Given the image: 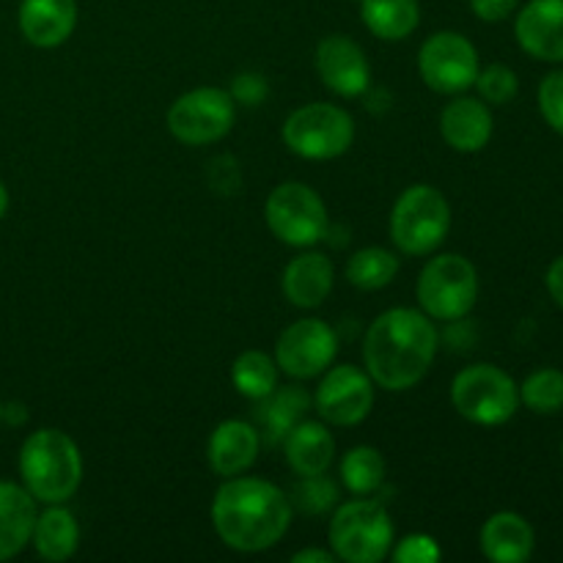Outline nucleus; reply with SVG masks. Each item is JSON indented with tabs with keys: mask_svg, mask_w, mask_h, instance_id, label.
<instances>
[{
	"mask_svg": "<svg viewBox=\"0 0 563 563\" xmlns=\"http://www.w3.org/2000/svg\"><path fill=\"white\" fill-rule=\"evenodd\" d=\"M330 548L346 563H379L394 548V522L379 500H350L330 520Z\"/></svg>",
	"mask_w": 563,
	"mask_h": 563,
	"instance_id": "obj_5",
	"label": "nucleus"
},
{
	"mask_svg": "<svg viewBox=\"0 0 563 563\" xmlns=\"http://www.w3.org/2000/svg\"><path fill=\"white\" fill-rule=\"evenodd\" d=\"M482 553L495 563H526L537 548V533L526 517L498 511L482 528Z\"/></svg>",
	"mask_w": 563,
	"mask_h": 563,
	"instance_id": "obj_19",
	"label": "nucleus"
},
{
	"mask_svg": "<svg viewBox=\"0 0 563 563\" xmlns=\"http://www.w3.org/2000/svg\"><path fill=\"white\" fill-rule=\"evenodd\" d=\"M357 3H361V0H357Z\"/></svg>",
	"mask_w": 563,
	"mask_h": 563,
	"instance_id": "obj_43",
	"label": "nucleus"
},
{
	"mask_svg": "<svg viewBox=\"0 0 563 563\" xmlns=\"http://www.w3.org/2000/svg\"><path fill=\"white\" fill-rule=\"evenodd\" d=\"M339 352V335L322 319H300L278 335L275 363L295 379H311L328 372Z\"/></svg>",
	"mask_w": 563,
	"mask_h": 563,
	"instance_id": "obj_12",
	"label": "nucleus"
},
{
	"mask_svg": "<svg viewBox=\"0 0 563 563\" xmlns=\"http://www.w3.org/2000/svg\"><path fill=\"white\" fill-rule=\"evenodd\" d=\"M515 36L533 58L563 64V0H531L517 14Z\"/></svg>",
	"mask_w": 563,
	"mask_h": 563,
	"instance_id": "obj_15",
	"label": "nucleus"
},
{
	"mask_svg": "<svg viewBox=\"0 0 563 563\" xmlns=\"http://www.w3.org/2000/svg\"><path fill=\"white\" fill-rule=\"evenodd\" d=\"M36 526V498L25 487L0 482V561L14 559L31 542Z\"/></svg>",
	"mask_w": 563,
	"mask_h": 563,
	"instance_id": "obj_21",
	"label": "nucleus"
},
{
	"mask_svg": "<svg viewBox=\"0 0 563 563\" xmlns=\"http://www.w3.org/2000/svg\"><path fill=\"white\" fill-rule=\"evenodd\" d=\"M3 418L11 423H22L27 418V412L22 405H9V407H3Z\"/></svg>",
	"mask_w": 563,
	"mask_h": 563,
	"instance_id": "obj_39",
	"label": "nucleus"
},
{
	"mask_svg": "<svg viewBox=\"0 0 563 563\" xmlns=\"http://www.w3.org/2000/svg\"><path fill=\"white\" fill-rule=\"evenodd\" d=\"M473 86H478V93L489 104H509L517 97V91H520V80H517L515 69L504 64H493L484 71H478Z\"/></svg>",
	"mask_w": 563,
	"mask_h": 563,
	"instance_id": "obj_31",
	"label": "nucleus"
},
{
	"mask_svg": "<svg viewBox=\"0 0 563 563\" xmlns=\"http://www.w3.org/2000/svg\"><path fill=\"white\" fill-rule=\"evenodd\" d=\"M264 214H267L269 231L291 247L317 245L319 240L328 236L324 201L317 190L302 181H286V185L275 187L269 192Z\"/></svg>",
	"mask_w": 563,
	"mask_h": 563,
	"instance_id": "obj_9",
	"label": "nucleus"
},
{
	"mask_svg": "<svg viewBox=\"0 0 563 563\" xmlns=\"http://www.w3.org/2000/svg\"><path fill=\"white\" fill-rule=\"evenodd\" d=\"M231 97H234V102H242V104H262L264 99H267L269 93V86L267 80H264L262 75H253V71H245V75L234 77V82H231Z\"/></svg>",
	"mask_w": 563,
	"mask_h": 563,
	"instance_id": "obj_34",
	"label": "nucleus"
},
{
	"mask_svg": "<svg viewBox=\"0 0 563 563\" xmlns=\"http://www.w3.org/2000/svg\"><path fill=\"white\" fill-rule=\"evenodd\" d=\"M231 383L247 399H264L278 388V363L258 350L242 352L231 366Z\"/></svg>",
	"mask_w": 563,
	"mask_h": 563,
	"instance_id": "obj_26",
	"label": "nucleus"
},
{
	"mask_svg": "<svg viewBox=\"0 0 563 563\" xmlns=\"http://www.w3.org/2000/svg\"><path fill=\"white\" fill-rule=\"evenodd\" d=\"M390 559L399 563H438L443 559V550H440L438 539L434 537L412 533V537H405L394 550H390Z\"/></svg>",
	"mask_w": 563,
	"mask_h": 563,
	"instance_id": "obj_32",
	"label": "nucleus"
},
{
	"mask_svg": "<svg viewBox=\"0 0 563 563\" xmlns=\"http://www.w3.org/2000/svg\"><path fill=\"white\" fill-rule=\"evenodd\" d=\"M258 456V432L253 423L223 421L207 443V460L218 476H240L256 462Z\"/></svg>",
	"mask_w": 563,
	"mask_h": 563,
	"instance_id": "obj_18",
	"label": "nucleus"
},
{
	"mask_svg": "<svg viewBox=\"0 0 563 563\" xmlns=\"http://www.w3.org/2000/svg\"><path fill=\"white\" fill-rule=\"evenodd\" d=\"M561 454H563V449H561Z\"/></svg>",
	"mask_w": 563,
	"mask_h": 563,
	"instance_id": "obj_42",
	"label": "nucleus"
},
{
	"mask_svg": "<svg viewBox=\"0 0 563 563\" xmlns=\"http://www.w3.org/2000/svg\"><path fill=\"white\" fill-rule=\"evenodd\" d=\"M308 407H311V396L297 385H286V388H275L273 394L258 399L253 418L267 434L269 443H280L302 421Z\"/></svg>",
	"mask_w": 563,
	"mask_h": 563,
	"instance_id": "obj_23",
	"label": "nucleus"
},
{
	"mask_svg": "<svg viewBox=\"0 0 563 563\" xmlns=\"http://www.w3.org/2000/svg\"><path fill=\"white\" fill-rule=\"evenodd\" d=\"M209 185L218 192H223V196L240 190V165L231 157L212 159V163H209Z\"/></svg>",
	"mask_w": 563,
	"mask_h": 563,
	"instance_id": "obj_35",
	"label": "nucleus"
},
{
	"mask_svg": "<svg viewBox=\"0 0 563 563\" xmlns=\"http://www.w3.org/2000/svg\"><path fill=\"white\" fill-rule=\"evenodd\" d=\"M438 355V330L432 319L412 308L379 313L363 339L366 374L385 390H410L427 377Z\"/></svg>",
	"mask_w": 563,
	"mask_h": 563,
	"instance_id": "obj_1",
	"label": "nucleus"
},
{
	"mask_svg": "<svg viewBox=\"0 0 563 563\" xmlns=\"http://www.w3.org/2000/svg\"><path fill=\"white\" fill-rule=\"evenodd\" d=\"M5 212H9V190H5V185L0 181V220H3Z\"/></svg>",
	"mask_w": 563,
	"mask_h": 563,
	"instance_id": "obj_40",
	"label": "nucleus"
},
{
	"mask_svg": "<svg viewBox=\"0 0 563 563\" xmlns=\"http://www.w3.org/2000/svg\"><path fill=\"white\" fill-rule=\"evenodd\" d=\"M399 273V256L385 247H363L346 264V278L352 286L363 291L385 289Z\"/></svg>",
	"mask_w": 563,
	"mask_h": 563,
	"instance_id": "obj_27",
	"label": "nucleus"
},
{
	"mask_svg": "<svg viewBox=\"0 0 563 563\" xmlns=\"http://www.w3.org/2000/svg\"><path fill=\"white\" fill-rule=\"evenodd\" d=\"M341 482L352 495H374L385 482V460L372 445H357L341 460Z\"/></svg>",
	"mask_w": 563,
	"mask_h": 563,
	"instance_id": "obj_28",
	"label": "nucleus"
},
{
	"mask_svg": "<svg viewBox=\"0 0 563 563\" xmlns=\"http://www.w3.org/2000/svg\"><path fill=\"white\" fill-rule=\"evenodd\" d=\"M374 405V379L357 366H333L313 394V407L333 427L366 421Z\"/></svg>",
	"mask_w": 563,
	"mask_h": 563,
	"instance_id": "obj_13",
	"label": "nucleus"
},
{
	"mask_svg": "<svg viewBox=\"0 0 563 563\" xmlns=\"http://www.w3.org/2000/svg\"><path fill=\"white\" fill-rule=\"evenodd\" d=\"M451 229V207L432 185H412L390 212L394 245L407 256H429L443 245Z\"/></svg>",
	"mask_w": 563,
	"mask_h": 563,
	"instance_id": "obj_4",
	"label": "nucleus"
},
{
	"mask_svg": "<svg viewBox=\"0 0 563 563\" xmlns=\"http://www.w3.org/2000/svg\"><path fill=\"white\" fill-rule=\"evenodd\" d=\"M212 526L225 548L262 553L289 531L291 504L264 478L231 476L212 500Z\"/></svg>",
	"mask_w": 563,
	"mask_h": 563,
	"instance_id": "obj_2",
	"label": "nucleus"
},
{
	"mask_svg": "<svg viewBox=\"0 0 563 563\" xmlns=\"http://www.w3.org/2000/svg\"><path fill=\"white\" fill-rule=\"evenodd\" d=\"M295 563H333L339 561L335 553H328V550H300V553L291 555Z\"/></svg>",
	"mask_w": 563,
	"mask_h": 563,
	"instance_id": "obj_38",
	"label": "nucleus"
},
{
	"mask_svg": "<svg viewBox=\"0 0 563 563\" xmlns=\"http://www.w3.org/2000/svg\"><path fill=\"white\" fill-rule=\"evenodd\" d=\"M0 421H3V405H0Z\"/></svg>",
	"mask_w": 563,
	"mask_h": 563,
	"instance_id": "obj_41",
	"label": "nucleus"
},
{
	"mask_svg": "<svg viewBox=\"0 0 563 563\" xmlns=\"http://www.w3.org/2000/svg\"><path fill=\"white\" fill-rule=\"evenodd\" d=\"M361 20L385 42H401L421 22L418 0H361Z\"/></svg>",
	"mask_w": 563,
	"mask_h": 563,
	"instance_id": "obj_25",
	"label": "nucleus"
},
{
	"mask_svg": "<svg viewBox=\"0 0 563 563\" xmlns=\"http://www.w3.org/2000/svg\"><path fill=\"white\" fill-rule=\"evenodd\" d=\"M20 476L38 504H66L82 482V456L60 429H38L20 449Z\"/></svg>",
	"mask_w": 563,
	"mask_h": 563,
	"instance_id": "obj_3",
	"label": "nucleus"
},
{
	"mask_svg": "<svg viewBox=\"0 0 563 563\" xmlns=\"http://www.w3.org/2000/svg\"><path fill=\"white\" fill-rule=\"evenodd\" d=\"M20 31L33 47H58L75 33L77 25V3L75 0H22Z\"/></svg>",
	"mask_w": 563,
	"mask_h": 563,
	"instance_id": "obj_16",
	"label": "nucleus"
},
{
	"mask_svg": "<svg viewBox=\"0 0 563 563\" xmlns=\"http://www.w3.org/2000/svg\"><path fill=\"white\" fill-rule=\"evenodd\" d=\"M31 542L44 561L58 563L71 559L77 542H80V528H77L75 515L64 509V504H49L47 511L36 515Z\"/></svg>",
	"mask_w": 563,
	"mask_h": 563,
	"instance_id": "obj_24",
	"label": "nucleus"
},
{
	"mask_svg": "<svg viewBox=\"0 0 563 563\" xmlns=\"http://www.w3.org/2000/svg\"><path fill=\"white\" fill-rule=\"evenodd\" d=\"M319 80L339 97H363L372 86V66L366 53L346 36H328L317 44Z\"/></svg>",
	"mask_w": 563,
	"mask_h": 563,
	"instance_id": "obj_14",
	"label": "nucleus"
},
{
	"mask_svg": "<svg viewBox=\"0 0 563 563\" xmlns=\"http://www.w3.org/2000/svg\"><path fill=\"white\" fill-rule=\"evenodd\" d=\"M451 405L478 427H500L520 407V388L515 379L498 366L478 363L462 368L451 383Z\"/></svg>",
	"mask_w": 563,
	"mask_h": 563,
	"instance_id": "obj_6",
	"label": "nucleus"
},
{
	"mask_svg": "<svg viewBox=\"0 0 563 563\" xmlns=\"http://www.w3.org/2000/svg\"><path fill=\"white\" fill-rule=\"evenodd\" d=\"M520 0H471V9L478 20L484 22H500L517 9Z\"/></svg>",
	"mask_w": 563,
	"mask_h": 563,
	"instance_id": "obj_36",
	"label": "nucleus"
},
{
	"mask_svg": "<svg viewBox=\"0 0 563 563\" xmlns=\"http://www.w3.org/2000/svg\"><path fill=\"white\" fill-rule=\"evenodd\" d=\"M539 110L544 121L563 135V71H553L539 86Z\"/></svg>",
	"mask_w": 563,
	"mask_h": 563,
	"instance_id": "obj_33",
	"label": "nucleus"
},
{
	"mask_svg": "<svg viewBox=\"0 0 563 563\" xmlns=\"http://www.w3.org/2000/svg\"><path fill=\"white\" fill-rule=\"evenodd\" d=\"M478 300V273L460 253L434 256L418 278V302L429 319L456 322Z\"/></svg>",
	"mask_w": 563,
	"mask_h": 563,
	"instance_id": "obj_7",
	"label": "nucleus"
},
{
	"mask_svg": "<svg viewBox=\"0 0 563 563\" xmlns=\"http://www.w3.org/2000/svg\"><path fill=\"white\" fill-rule=\"evenodd\" d=\"M236 102L223 88H196L170 104L168 130L176 141L187 146H207L220 141L234 126Z\"/></svg>",
	"mask_w": 563,
	"mask_h": 563,
	"instance_id": "obj_10",
	"label": "nucleus"
},
{
	"mask_svg": "<svg viewBox=\"0 0 563 563\" xmlns=\"http://www.w3.org/2000/svg\"><path fill=\"white\" fill-rule=\"evenodd\" d=\"M418 69L423 82L438 93H460L478 77V53L456 31H440L421 44Z\"/></svg>",
	"mask_w": 563,
	"mask_h": 563,
	"instance_id": "obj_11",
	"label": "nucleus"
},
{
	"mask_svg": "<svg viewBox=\"0 0 563 563\" xmlns=\"http://www.w3.org/2000/svg\"><path fill=\"white\" fill-rule=\"evenodd\" d=\"M440 132L454 152H482L493 137V113L478 99L460 97L445 104L443 115H440Z\"/></svg>",
	"mask_w": 563,
	"mask_h": 563,
	"instance_id": "obj_17",
	"label": "nucleus"
},
{
	"mask_svg": "<svg viewBox=\"0 0 563 563\" xmlns=\"http://www.w3.org/2000/svg\"><path fill=\"white\" fill-rule=\"evenodd\" d=\"M333 262L324 253H302L284 269V295L297 308H319L333 289Z\"/></svg>",
	"mask_w": 563,
	"mask_h": 563,
	"instance_id": "obj_20",
	"label": "nucleus"
},
{
	"mask_svg": "<svg viewBox=\"0 0 563 563\" xmlns=\"http://www.w3.org/2000/svg\"><path fill=\"white\" fill-rule=\"evenodd\" d=\"M355 141V121L339 104L311 102L284 124V143L302 159H335Z\"/></svg>",
	"mask_w": 563,
	"mask_h": 563,
	"instance_id": "obj_8",
	"label": "nucleus"
},
{
	"mask_svg": "<svg viewBox=\"0 0 563 563\" xmlns=\"http://www.w3.org/2000/svg\"><path fill=\"white\" fill-rule=\"evenodd\" d=\"M284 449L286 462L297 476H319V473H328L330 462H333L335 440L322 423L300 421L284 438Z\"/></svg>",
	"mask_w": 563,
	"mask_h": 563,
	"instance_id": "obj_22",
	"label": "nucleus"
},
{
	"mask_svg": "<svg viewBox=\"0 0 563 563\" xmlns=\"http://www.w3.org/2000/svg\"><path fill=\"white\" fill-rule=\"evenodd\" d=\"M544 280H548L550 297H553V300L563 308V256H559L553 264H550L548 278H544Z\"/></svg>",
	"mask_w": 563,
	"mask_h": 563,
	"instance_id": "obj_37",
	"label": "nucleus"
},
{
	"mask_svg": "<svg viewBox=\"0 0 563 563\" xmlns=\"http://www.w3.org/2000/svg\"><path fill=\"white\" fill-rule=\"evenodd\" d=\"M520 399L528 410L539 416H553L563 410V372L559 368H539L522 383Z\"/></svg>",
	"mask_w": 563,
	"mask_h": 563,
	"instance_id": "obj_29",
	"label": "nucleus"
},
{
	"mask_svg": "<svg viewBox=\"0 0 563 563\" xmlns=\"http://www.w3.org/2000/svg\"><path fill=\"white\" fill-rule=\"evenodd\" d=\"M295 504L306 515H324L339 504V487L324 473L302 476V482L295 487Z\"/></svg>",
	"mask_w": 563,
	"mask_h": 563,
	"instance_id": "obj_30",
	"label": "nucleus"
}]
</instances>
